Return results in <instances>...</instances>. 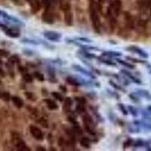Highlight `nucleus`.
<instances>
[{"label": "nucleus", "instance_id": "f257e3e1", "mask_svg": "<svg viewBox=\"0 0 151 151\" xmlns=\"http://www.w3.org/2000/svg\"><path fill=\"white\" fill-rule=\"evenodd\" d=\"M89 13L90 18L92 20V24L93 29L96 33H101V20H100L99 15L97 13V6L96 5L95 0H91L89 5Z\"/></svg>", "mask_w": 151, "mask_h": 151}, {"label": "nucleus", "instance_id": "49530a36", "mask_svg": "<svg viewBox=\"0 0 151 151\" xmlns=\"http://www.w3.org/2000/svg\"><path fill=\"white\" fill-rule=\"evenodd\" d=\"M147 68H148V70H149V73L151 74V65L147 66Z\"/></svg>", "mask_w": 151, "mask_h": 151}, {"label": "nucleus", "instance_id": "7c9ffc66", "mask_svg": "<svg viewBox=\"0 0 151 151\" xmlns=\"http://www.w3.org/2000/svg\"><path fill=\"white\" fill-rule=\"evenodd\" d=\"M118 107H119V110H121V112L123 113L124 115H127L128 110H126V108L125 107V106H124L123 104H122V103H119V104H118Z\"/></svg>", "mask_w": 151, "mask_h": 151}, {"label": "nucleus", "instance_id": "39448f33", "mask_svg": "<svg viewBox=\"0 0 151 151\" xmlns=\"http://www.w3.org/2000/svg\"><path fill=\"white\" fill-rule=\"evenodd\" d=\"M30 131L31 135L37 141H42L44 139V135L42 133V131L36 125H30Z\"/></svg>", "mask_w": 151, "mask_h": 151}, {"label": "nucleus", "instance_id": "4be33fe9", "mask_svg": "<svg viewBox=\"0 0 151 151\" xmlns=\"http://www.w3.org/2000/svg\"><path fill=\"white\" fill-rule=\"evenodd\" d=\"M23 80L27 83H32L33 81V78L29 73H24V76H23Z\"/></svg>", "mask_w": 151, "mask_h": 151}, {"label": "nucleus", "instance_id": "c85d7f7f", "mask_svg": "<svg viewBox=\"0 0 151 151\" xmlns=\"http://www.w3.org/2000/svg\"><path fill=\"white\" fill-rule=\"evenodd\" d=\"M38 122L42 125L43 128H48V122L46 121V119H43V118H40V119L38 121Z\"/></svg>", "mask_w": 151, "mask_h": 151}, {"label": "nucleus", "instance_id": "a878e982", "mask_svg": "<svg viewBox=\"0 0 151 151\" xmlns=\"http://www.w3.org/2000/svg\"><path fill=\"white\" fill-rule=\"evenodd\" d=\"M33 76H34V77L36 78L37 80H39V81L43 82L44 80H45V78H44L43 74H42L41 73H39V72H36V71L34 72Z\"/></svg>", "mask_w": 151, "mask_h": 151}, {"label": "nucleus", "instance_id": "8fccbe9b", "mask_svg": "<svg viewBox=\"0 0 151 151\" xmlns=\"http://www.w3.org/2000/svg\"><path fill=\"white\" fill-rule=\"evenodd\" d=\"M0 97H1V95H0Z\"/></svg>", "mask_w": 151, "mask_h": 151}, {"label": "nucleus", "instance_id": "5701e85b", "mask_svg": "<svg viewBox=\"0 0 151 151\" xmlns=\"http://www.w3.org/2000/svg\"><path fill=\"white\" fill-rule=\"evenodd\" d=\"M76 110L77 112L79 114H82V113H85L86 111V107H85V106L82 103H79L77 105V107H76Z\"/></svg>", "mask_w": 151, "mask_h": 151}, {"label": "nucleus", "instance_id": "412c9836", "mask_svg": "<svg viewBox=\"0 0 151 151\" xmlns=\"http://www.w3.org/2000/svg\"><path fill=\"white\" fill-rule=\"evenodd\" d=\"M20 62V58L18 55H13L9 59H8V63L12 65H14V64H18Z\"/></svg>", "mask_w": 151, "mask_h": 151}, {"label": "nucleus", "instance_id": "4c0bfd02", "mask_svg": "<svg viewBox=\"0 0 151 151\" xmlns=\"http://www.w3.org/2000/svg\"><path fill=\"white\" fill-rule=\"evenodd\" d=\"M110 84L113 87H114L116 88V89H118V90H122V88L120 86H119L118 85H116V84L115 83V82H113V81H110Z\"/></svg>", "mask_w": 151, "mask_h": 151}, {"label": "nucleus", "instance_id": "9b49d317", "mask_svg": "<svg viewBox=\"0 0 151 151\" xmlns=\"http://www.w3.org/2000/svg\"><path fill=\"white\" fill-rule=\"evenodd\" d=\"M73 69L75 70H76V71H78V72H80V73H81L82 74H83V75L86 76H88V77H91V78L95 77L92 73H90L88 70H86L85 68L82 67H80V66L76 65V64H74V65H73Z\"/></svg>", "mask_w": 151, "mask_h": 151}, {"label": "nucleus", "instance_id": "37998d69", "mask_svg": "<svg viewBox=\"0 0 151 151\" xmlns=\"http://www.w3.org/2000/svg\"><path fill=\"white\" fill-rule=\"evenodd\" d=\"M36 150H41V151H46V150L44 149V147H37Z\"/></svg>", "mask_w": 151, "mask_h": 151}, {"label": "nucleus", "instance_id": "a19ab883", "mask_svg": "<svg viewBox=\"0 0 151 151\" xmlns=\"http://www.w3.org/2000/svg\"><path fill=\"white\" fill-rule=\"evenodd\" d=\"M74 129H75L76 132L78 134H81L82 132L81 130V129H80V127H79V126H76V127L74 128Z\"/></svg>", "mask_w": 151, "mask_h": 151}, {"label": "nucleus", "instance_id": "9d476101", "mask_svg": "<svg viewBox=\"0 0 151 151\" xmlns=\"http://www.w3.org/2000/svg\"><path fill=\"white\" fill-rule=\"evenodd\" d=\"M4 30L6 35L11 38H18L20 36V31L18 29L7 27Z\"/></svg>", "mask_w": 151, "mask_h": 151}, {"label": "nucleus", "instance_id": "7ed1b4c3", "mask_svg": "<svg viewBox=\"0 0 151 151\" xmlns=\"http://www.w3.org/2000/svg\"><path fill=\"white\" fill-rule=\"evenodd\" d=\"M82 121L84 123V127L87 131V132L92 135H95V124L92 118L88 114H86L83 116L82 117Z\"/></svg>", "mask_w": 151, "mask_h": 151}, {"label": "nucleus", "instance_id": "c756f323", "mask_svg": "<svg viewBox=\"0 0 151 151\" xmlns=\"http://www.w3.org/2000/svg\"><path fill=\"white\" fill-rule=\"evenodd\" d=\"M100 61H101V63H103V64H107V65L113 66V67H115V66L116 65V64L114 62L111 61H110V60L100 59Z\"/></svg>", "mask_w": 151, "mask_h": 151}, {"label": "nucleus", "instance_id": "6e6552de", "mask_svg": "<svg viewBox=\"0 0 151 151\" xmlns=\"http://www.w3.org/2000/svg\"><path fill=\"white\" fill-rule=\"evenodd\" d=\"M42 20H43V22H45V23L48 24H52L54 23V14H53V13L51 12L50 9H46V10L42 13Z\"/></svg>", "mask_w": 151, "mask_h": 151}, {"label": "nucleus", "instance_id": "79ce46f5", "mask_svg": "<svg viewBox=\"0 0 151 151\" xmlns=\"http://www.w3.org/2000/svg\"><path fill=\"white\" fill-rule=\"evenodd\" d=\"M68 120L70 122H71L72 123L76 124V119L74 117H73V116H69V117H68Z\"/></svg>", "mask_w": 151, "mask_h": 151}, {"label": "nucleus", "instance_id": "bb28decb", "mask_svg": "<svg viewBox=\"0 0 151 151\" xmlns=\"http://www.w3.org/2000/svg\"><path fill=\"white\" fill-rule=\"evenodd\" d=\"M138 95L143 96V97L148 98V99H151V95H150V93L147 91H144V90H140L138 91Z\"/></svg>", "mask_w": 151, "mask_h": 151}, {"label": "nucleus", "instance_id": "423d86ee", "mask_svg": "<svg viewBox=\"0 0 151 151\" xmlns=\"http://www.w3.org/2000/svg\"><path fill=\"white\" fill-rule=\"evenodd\" d=\"M43 35L47 39L52 42H60V40L61 39V34L55 31H46L44 32Z\"/></svg>", "mask_w": 151, "mask_h": 151}, {"label": "nucleus", "instance_id": "a211bd4d", "mask_svg": "<svg viewBox=\"0 0 151 151\" xmlns=\"http://www.w3.org/2000/svg\"><path fill=\"white\" fill-rule=\"evenodd\" d=\"M67 82L68 84H70V85L73 86H79L80 85V82L74 77H73V76H68L67 78Z\"/></svg>", "mask_w": 151, "mask_h": 151}, {"label": "nucleus", "instance_id": "f03ea898", "mask_svg": "<svg viewBox=\"0 0 151 151\" xmlns=\"http://www.w3.org/2000/svg\"><path fill=\"white\" fill-rule=\"evenodd\" d=\"M12 141L14 144V145L16 146L17 149L20 151H30V149L27 146L23 140L20 138V135H18L17 132H14L12 135Z\"/></svg>", "mask_w": 151, "mask_h": 151}, {"label": "nucleus", "instance_id": "c9c22d12", "mask_svg": "<svg viewBox=\"0 0 151 151\" xmlns=\"http://www.w3.org/2000/svg\"><path fill=\"white\" fill-rule=\"evenodd\" d=\"M8 54H9V53H8L7 51H5V50H3V49H0V57H8Z\"/></svg>", "mask_w": 151, "mask_h": 151}, {"label": "nucleus", "instance_id": "09e8293b", "mask_svg": "<svg viewBox=\"0 0 151 151\" xmlns=\"http://www.w3.org/2000/svg\"><path fill=\"white\" fill-rule=\"evenodd\" d=\"M150 14H151V10H150Z\"/></svg>", "mask_w": 151, "mask_h": 151}, {"label": "nucleus", "instance_id": "72a5a7b5", "mask_svg": "<svg viewBox=\"0 0 151 151\" xmlns=\"http://www.w3.org/2000/svg\"><path fill=\"white\" fill-rule=\"evenodd\" d=\"M129 109L130 112H131V113L134 116H137V110H136V109H135V107H131V106H129Z\"/></svg>", "mask_w": 151, "mask_h": 151}, {"label": "nucleus", "instance_id": "ddd939ff", "mask_svg": "<svg viewBox=\"0 0 151 151\" xmlns=\"http://www.w3.org/2000/svg\"><path fill=\"white\" fill-rule=\"evenodd\" d=\"M73 105V101L70 97H66L64 100V106H63V111L64 113H68L70 112L71 107Z\"/></svg>", "mask_w": 151, "mask_h": 151}, {"label": "nucleus", "instance_id": "1a4fd4ad", "mask_svg": "<svg viewBox=\"0 0 151 151\" xmlns=\"http://www.w3.org/2000/svg\"><path fill=\"white\" fill-rule=\"evenodd\" d=\"M124 19H125V27L128 30H133L135 27V21L131 14L129 12H125L124 14Z\"/></svg>", "mask_w": 151, "mask_h": 151}, {"label": "nucleus", "instance_id": "0eeeda50", "mask_svg": "<svg viewBox=\"0 0 151 151\" xmlns=\"http://www.w3.org/2000/svg\"><path fill=\"white\" fill-rule=\"evenodd\" d=\"M126 50L129 51L130 52H132V53H135V54L139 55L140 57L143 58H148V54L147 52L143 50L142 48L137 47V46H129L128 48H126Z\"/></svg>", "mask_w": 151, "mask_h": 151}, {"label": "nucleus", "instance_id": "20e7f679", "mask_svg": "<svg viewBox=\"0 0 151 151\" xmlns=\"http://www.w3.org/2000/svg\"><path fill=\"white\" fill-rule=\"evenodd\" d=\"M110 9L116 18L119 16L122 11L121 0H113L110 5Z\"/></svg>", "mask_w": 151, "mask_h": 151}, {"label": "nucleus", "instance_id": "cd10ccee", "mask_svg": "<svg viewBox=\"0 0 151 151\" xmlns=\"http://www.w3.org/2000/svg\"><path fill=\"white\" fill-rule=\"evenodd\" d=\"M52 96L55 98V99L58 100L59 101H63V100H64V98H63V96H62L60 93H58V92H52Z\"/></svg>", "mask_w": 151, "mask_h": 151}, {"label": "nucleus", "instance_id": "58836bf2", "mask_svg": "<svg viewBox=\"0 0 151 151\" xmlns=\"http://www.w3.org/2000/svg\"><path fill=\"white\" fill-rule=\"evenodd\" d=\"M26 96L28 99L31 100V101H34V95L33 93H30V92H26Z\"/></svg>", "mask_w": 151, "mask_h": 151}, {"label": "nucleus", "instance_id": "aec40b11", "mask_svg": "<svg viewBox=\"0 0 151 151\" xmlns=\"http://www.w3.org/2000/svg\"><path fill=\"white\" fill-rule=\"evenodd\" d=\"M80 145L82 147H85V148H89L91 144H90V141L89 140L86 138V137H82L81 140H80Z\"/></svg>", "mask_w": 151, "mask_h": 151}, {"label": "nucleus", "instance_id": "f704fd0d", "mask_svg": "<svg viewBox=\"0 0 151 151\" xmlns=\"http://www.w3.org/2000/svg\"><path fill=\"white\" fill-rule=\"evenodd\" d=\"M126 58H127L128 60H129V61H131L135 62V63H142V64H144V63H145V61H141V60L135 59V58H131V57H126Z\"/></svg>", "mask_w": 151, "mask_h": 151}, {"label": "nucleus", "instance_id": "e433bc0d", "mask_svg": "<svg viewBox=\"0 0 151 151\" xmlns=\"http://www.w3.org/2000/svg\"><path fill=\"white\" fill-rule=\"evenodd\" d=\"M137 2L141 7H147V0H137Z\"/></svg>", "mask_w": 151, "mask_h": 151}, {"label": "nucleus", "instance_id": "b1692460", "mask_svg": "<svg viewBox=\"0 0 151 151\" xmlns=\"http://www.w3.org/2000/svg\"><path fill=\"white\" fill-rule=\"evenodd\" d=\"M54 2L55 0H43V3L46 6V9H50V8L54 4Z\"/></svg>", "mask_w": 151, "mask_h": 151}, {"label": "nucleus", "instance_id": "f8f14e48", "mask_svg": "<svg viewBox=\"0 0 151 151\" xmlns=\"http://www.w3.org/2000/svg\"><path fill=\"white\" fill-rule=\"evenodd\" d=\"M64 21H65V24L67 26H72L73 25V14L70 12V10L65 12Z\"/></svg>", "mask_w": 151, "mask_h": 151}, {"label": "nucleus", "instance_id": "393cba45", "mask_svg": "<svg viewBox=\"0 0 151 151\" xmlns=\"http://www.w3.org/2000/svg\"><path fill=\"white\" fill-rule=\"evenodd\" d=\"M103 55L108 56V57H119V56H121L122 54L119 53V52H104L103 53Z\"/></svg>", "mask_w": 151, "mask_h": 151}, {"label": "nucleus", "instance_id": "2f4dec72", "mask_svg": "<svg viewBox=\"0 0 151 151\" xmlns=\"http://www.w3.org/2000/svg\"><path fill=\"white\" fill-rule=\"evenodd\" d=\"M2 97V98H3L5 101H8L10 100V95H9V94L7 93V92L1 94V97Z\"/></svg>", "mask_w": 151, "mask_h": 151}, {"label": "nucleus", "instance_id": "473e14b6", "mask_svg": "<svg viewBox=\"0 0 151 151\" xmlns=\"http://www.w3.org/2000/svg\"><path fill=\"white\" fill-rule=\"evenodd\" d=\"M76 101L78 102L79 103H82V104H85L86 102V99L84 98V97H75Z\"/></svg>", "mask_w": 151, "mask_h": 151}, {"label": "nucleus", "instance_id": "ea45409f", "mask_svg": "<svg viewBox=\"0 0 151 151\" xmlns=\"http://www.w3.org/2000/svg\"><path fill=\"white\" fill-rule=\"evenodd\" d=\"M18 69H19V70H20V73H24V74L25 73H27V71L26 68L24 67H19Z\"/></svg>", "mask_w": 151, "mask_h": 151}, {"label": "nucleus", "instance_id": "de8ad7c7", "mask_svg": "<svg viewBox=\"0 0 151 151\" xmlns=\"http://www.w3.org/2000/svg\"><path fill=\"white\" fill-rule=\"evenodd\" d=\"M148 110H149V111L151 113V106H149V107H148Z\"/></svg>", "mask_w": 151, "mask_h": 151}, {"label": "nucleus", "instance_id": "6ab92c4d", "mask_svg": "<svg viewBox=\"0 0 151 151\" xmlns=\"http://www.w3.org/2000/svg\"><path fill=\"white\" fill-rule=\"evenodd\" d=\"M116 61H117L119 64H121V65L124 66V67L129 68V69H135V65H133V64L128 63V62L125 61H122V60L121 59H116Z\"/></svg>", "mask_w": 151, "mask_h": 151}, {"label": "nucleus", "instance_id": "dca6fc26", "mask_svg": "<svg viewBox=\"0 0 151 151\" xmlns=\"http://www.w3.org/2000/svg\"><path fill=\"white\" fill-rule=\"evenodd\" d=\"M121 72L125 76H126V77H128L129 79H130V80L133 82H135V83H137V84H141V80H140L139 79H137V77H135V76L132 75V74H131V73H129V71L122 70Z\"/></svg>", "mask_w": 151, "mask_h": 151}, {"label": "nucleus", "instance_id": "2eb2a0df", "mask_svg": "<svg viewBox=\"0 0 151 151\" xmlns=\"http://www.w3.org/2000/svg\"><path fill=\"white\" fill-rule=\"evenodd\" d=\"M12 101L14 103V105L18 109H20V108L23 107V106H24V101H23V100L20 98V97H18V96H13L12 97Z\"/></svg>", "mask_w": 151, "mask_h": 151}, {"label": "nucleus", "instance_id": "4468645a", "mask_svg": "<svg viewBox=\"0 0 151 151\" xmlns=\"http://www.w3.org/2000/svg\"><path fill=\"white\" fill-rule=\"evenodd\" d=\"M30 6H31V11L32 13L36 14L39 11L40 8H41V4L39 0H33L30 2Z\"/></svg>", "mask_w": 151, "mask_h": 151}, {"label": "nucleus", "instance_id": "c03bdc74", "mask_svg": "<svg viewBox=\"0 0 151 151\" xmlns=\"http://www.w3.org/2000/svg\"><path fill=\"white\" fill-rule=\"evenodd\" d=\"M151 5V0H147V7H150Z\"/></svg>", "mask_w": 151, "mask_h": 151}, {"label": "nucleus", "instance_id": "a18cd8bd", "mask_svg": "<svg viewBox=\"0 0 151 151\" xmlns=\"http://www.w3.org/2000/svg\"><path fill=\"white\" fill-rule=\"evenodd\" d=\"M0 28H2V29H3V30H5V29H6V27L5 26L4 24H2V23H0Z\"/></svg>", "mask_w": 151, "mask_h": 151}, {"label": "nucleus", "instance_id": "f3484780", "mask_svg": "<svg viewBox=\"0 0 151 151\" xmlns=\"http://www.w3.org/2000/svg\"><path fill=\"white\" fill-rule=\"evenodd\" d=\"M44 101L46 103L47 107L49 110H57L58 108V104H57V103H56L55 101H52V100L46 99Z\"/></svg>", "mask_w": 151, "mask_h": 151}]
</instances>
